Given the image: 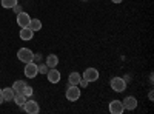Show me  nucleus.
Instances as JSON below:
<instances>
[{
    "label": "nucleus",
    "instance_id": "nucleus-13",
    "mask_svg": "<svg viewBox=\"0 0 154 114\" xmlns=\"http://www.w3.org/2000/svg\"><path fill=\"white\" fill-rule=\"evenodd\" d=\"M46 65L49 66V68H56L57 65H59V57L56 56V54H48V57H46Z\"/></svg>",
    "mask_w": 154,
    "mask_h": 114
},
{
    "label": "nucleus",
    "instance_id": "nucleus-15",
    "mask_svg": "<svg viewBox=\"0 0 154 114\" xmlns=\"http://www.w3.org/2000/svg\"><path fill=\"white\" fill-rule=\"evenodd\" d=\"M26 100H28V97H26V96H23L22 93H16V96H14V102H16L19 106H23Z\"/></svg>",
    "mask_w": 154,
    "mask_h": 114
},
{
    "label": "nucleus",
    "instance_id": "nucleus-2",
    "mask_svg": "<svg viewBox=\"0 0 154 114\" xmlns=\"http://www.w3.org/2000/svg\"><path fill=\"white\" fill-rule=\"evenodd\" d=\"M109 85H111L114 93H123L126 90V80L122 77H112Z\"/></svg>",
    "mask_w": 154,
    "mask_h": 114
},
{
    "label": "nucleus",
    "instance_id": "nucleus-22",
    "mask_svg": "<svg viewBox=\"0 0 154 114\" xmlns=\"http://www.w3.org/2000/svg\"><path fill=\"white\" fill-rule=\"evenodd\" d=\"M12 11H14V14L17 16V14H20V12L23 11V8H22V5H19V3H17L14 8H12Z\"/></svg>",
    "mask_w": 154,
    "mask_h": 114
},
{
    "label": "nucleus",
    "instance_id": "nucleus-25",
    "mask_svg": "<svg viewBox=\"0 0 154 114\" xmlns=\"http://www.w3.org/2000/svg\"><path fill=\"white\" fill-rule=\"evenodd\" d=\"M34 59H35V60H40V59H42V56H40V54H35V56H34Z\"/></svg>",
    "mask_w": 154,
    "mask_h": 114
},
{
    "label": "nucleus",
    "instance_id": "nucleus-1",
    "mask_svg": "<svg viewBox=\"0 0 154 114\" xmlns=\"http://www.w3.org/2000/svg\"><path fill=\"white\" fill-rule=\"evenodd\" d=\"M65 96H66V99L69 100V102L79 100L80 99V88H79V85H68Z\"/></svg>",
    "mask_w": 154,
    "mask_h": 114
},
{
    "label": "nucleus",
    "instance_id": "nucleus-8",
    "mask_svg": "<svg viewBox=\"0 0 154 114\" xmlns=\"http://www.w3.org/2000/svg\"><path fill=\"white\" fill-rule=\"evenodd\" d=\"M122 103H123V108H125V109L133 111V109L137 108V99L133 97V96H128V97H125V99L122 100Z\"/></svg>",
    "mask_w": 154,
    "mask_h": 114
},
{
    "label": "nucleus",
    "instance_id": "nucleus-20",
    "mask_svg": "<svg viewBox=\"0 0 154 114\" xmlns=\"http://www.w3.org/2000/svg\"><path fill=\"white\" fill-rule=\"evenodd\" d=\"M37 68H38V72L45 74V75H46V72H48V69H49V66L46 65V63H40V65H37Z\"/></svg>",
    "mask_w": 154,
    "mask_h": 114
},
{
    "label": "nucleus",
    "instance_id": "nucleus-26",
    "mask_svg": "<svg viewBox=\"0 0 154 114\" xmlns=\"http://www.w3.org/2000/svg\"><path fill=\"white\" fill-rule=\"evenodd\" d=\"M0 94H2V88H0Z\"/></svg>",
    "mask_w": 154,
    "mask_h": 114
},
{
    "label": "nucleus",
    "instance_id": "nucleus-16",
    "mask_svg": "<svg viewBox=\"0 0 154 114\" xmlns=\"http://www.w3.org/2000/svg\"><path fill=\"white\" fill-rule=\"evenodd\" d=\"M29 28H31L32 31H40V29H42V22L38 20V19H31Z\"/></svg>",
    "mask_w": 154,
    "mask_h": 114
},
{
    "label": "nucleus",
    "instance_id": "nucleus-5",
    "mask_svg": "<svg viewBox=\"0 0 154 114\" xmlns=\"http://www.w3.org/2000/svg\"><path fill=\"white\" fill-rule=\"evenodd\" d=\"M23 109L28 114H37L38 111H40V106H38V103L35 102V100H26L25 105H23Z\"/></svg>",
    "mask_w": 154,
    "mask_h": 114
},
{
    "label": "nucleus",
    "instance_id": "nucleus-24",
    "mask_svg": "<svg viewBox=\"0 0 154 114\" xmlns=\"http://www.w3.org/2000/svg\"><path fill=\"white\" fill-rule=\"evenodd\" d=\"M3 102H5V97H3V96H2V94H0V105H2V103H3Z\"/></svg>",
    "mask_w": 154,
    "mask_h": 114
},
{
    "label": "nucleus",
    "instance_id": "nucleus-10",
    "mask_svg": "<svg viewBox=\"0 0 154 114\" xmlns=\"http://www.w3.org/2000/svg\"><path fill=\"white\" fill-rule=\"evenodd\" d=\"M46 77H48V80H49L51 83H59L62 75H60V72H59L56 68H49L48 72H46Z\"/></svg>",
    "mask_w": 154,
    "mask_h": 114
},
{
    "label": "nucleus",
    "instance_id": "nucleus-21",
    "mask_svg": "<svg viewBox=\"0 0 154 114\" xmlns=\"http://www.w3.org/2000/svg\"><path fill=\"white\" fill-rule=\"evenodd\" d=\"M89 85V82L85 79V77H80V80H79V88H86Z\"/></svg>",
    "mask_w": 154,
    "mask_h": 114
},
{
    "label": "nucleus",
    "instance_id": "nucleus-12",
    "mask_svg": "<svg viewBox=\"0 0 154 114\" xmlns=\"http://www.w3.org/2000/svg\"><path fill=\"white\" fill-rule=\"evenodd\" d=\"M2 96L5 97V102H11V100H14V96H16V91L12 90V86L9 88H3L2 90Z\"/></svg>",
    "mask_w": 154,
    "mask_h": 114
},
{
    "label": "nucleus",
    "instance_id": "nucleus-4",
    "mask_svg": "<svg viewBox=\"0 0 154 114\" xmlns=\"http://www.w3.org/2000/svg\"><path fill=\"white\" fill-rule=\"evenodd\" d=\"M23 74L26 75L28 79H34L35 75L38 74V68H37V63L34 60L28 62L26 65H25V69H23Z\"/></svg>",
    "mask_w": 154,
    "mask_h": 114
},
{
    "label": "nucleus",
    "instance_id": "nucleus-14",
    "mask_svg": "<svg viewBox=\"0 0 154 114\" xmlns=\"http://www.w3.org/2000/svg\"><path fill=\"white\" fill-rule=\"evenodd\" d=\"M80 77H82V75H80L79 72H77V71L69 72V75H68V83H69V85H79Z\"/></svg>",
    "mask_w": 154,
    "mask_h": 114
},
{
    "label": "nucleus",
    "instance_id": "nucleus-19",
    "mask_svg": "<svg viewBox=\"0 0 154 114\" xmlns=\"http://www.w3.org/2000/svg\"><path fill=\"white\" fill-rule=\"evenodd\" d=\"M32 93H34V90H32L29 85H25V88L22 90V94H23V96H26V97H31Z\"/></svg>",
    "mask_w": 154,
    "mask_h": 114
},
{
    "label": "nucleus",
    "instance_id": "nucleus-17",
    "mask_svg": "<svg viewBox=\"0 0 154 114\" xmlns=\"http://www.w3.org/2000/svg\"><path fill=\"white\" fill-rule=\"evenodd\" d=\"M0 3H2V6H3L5 9H12V8L19 3V0H2Z\"/></svg>",
    "mask_w": 154,
    "mask_h": 114
},
{
    "label": "nucleus",
    "instance_id": "nucleus-23",
    "mask_svg": "<svg viewBox=\"0 0 154 114\" xmlns=\"http://www.w3.org/2000/svg\"><path fill=\"white\" fill-rule=\"evenodd\" d=\"M111 2H112V3H116V5H119V3H122V2H123V0H111Z\"/></svg>",
    "mask_w": 154,
    "mask_h": 114
},
{
    "label": "nucleus",
    "instance_id": "nucleus-7",
    "mask_svg": "<svg viewBox=\"0 0 154 114\" xmlns=\"http://www.w3.org/2000/svg\"><path fill=\"white\" fill-rule=\"evenodd\" d=\"M83 77L91 83V82H96L97 79H99V71L96 69V68H86L85 71H83Z\"/></svg>",
    "mask_w": 154,
    "mask_h": 114
},
{
    "label": "nucleus",
    "instance_id": "nucleus-18",
    "mask_svg": "<svg viewBox=\"0 0 154 114\" xmlns=\"http://www.w3.org/2000/svg\"><path fill=\"white\" fill-rule=\"evenodd\" d=\"M25 85H26V82H23V80H17V82H14V85H12V90H14L16 93H22V90L25 88Z\"/></svg>",
    "mask_w": 154,
    "mask_h": 114
},
{
    "label": "nucleus",
    "instance_id": "nucleus-3",
    "mask_svg": "<svg viewBox=\"0 0 154 114\" xmlns=\"http://www.w3.org/2000/svg\"><path fill=\"white\" fill-rule=\"evenodd\" d=\"M17 59L23 63H28L31 60H34V53L31 51L29 48H20L17 51Z\"/></svg>",
    "mask_w": 154,
    "mask_h": 114
},
{
    "label": "nucleus",
    "instance_id": "nucleus-11",
    "mask_svg": "<svg viewBox=\"0 0 154 114\" xmlns=\"http://www.w3.org/2000/svg\"><path fill=\"white\" fill-rule=\"evenodd\" d=\"M19 35H20V39H22V40H25V42H29V40L32 39V37H34V31H32L29 26H26V28H20Z\"/></svg>",
    "mask_w": 154,
    "mask_h": 114
},
{
    "label": "nucleus",
    "instance_id": "nucleus-27",
    "mask_svg": "<svg viewBox=\"0 0 154 114\" xmlns=\"http://www.w3.org/2000/svg\"><path fill=\"white\" fill-rule=\"evenodd\" d=\"M82 2H85V0H82Z\"/></svg>",
    "mask_w": 154,
    "mask_h": 114
},
{
    "label": "nucleus",
    "instance_id": "nucleus-6",
    "mask_svg": "<svg viewBox=\"0 0 154 114\" xmlns=\"http://www.w3.org/2000/svg\"><path fill=\"white\" fill-rule=\"evenodd\" d=\"M29 22H31V17H29L28 12L22 11L20 14H17V25H19L20 28H26V26H29Z\"/></svg>",
    "mask_w": 154,
    "mask_h": 114
},
{
    "label": "nucleus",
    "instance_id": "nucleus-9",
    "mask_svg": "<svg viewBox=\"0 0 154 114\" xmlns=\"http://www.w3.org/2000/svg\"><path fill=\"white\" fill-rule=\"evenodd\" d=\"M109 112L111 114H122L123 111H125V108H123V103L120 102V100H112V102L109 103Z\"/></svg>",
    "mask_w": 154,
    "mask_h": 114
}]
</instances>
